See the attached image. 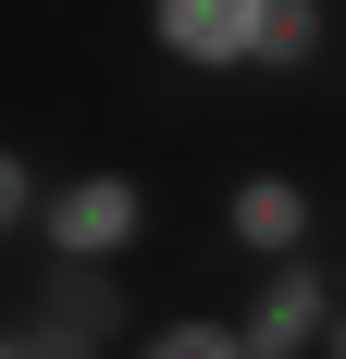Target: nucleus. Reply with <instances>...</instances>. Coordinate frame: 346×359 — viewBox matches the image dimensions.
I'll use <instances>...</instances> for the list:
<instances>
[{"label": "nucleus", "mask_w": 346, "mask_h": 359, "mask_svg": "<svg viewBox=\"0 0 346 359\" xmlns=\"http://www.w3.org/2000/svg\"><path fill=\"white\" fill-rule=\"evenodd\" d=\"M124 359H247V323L235 310H186V323H148Z\"/></svg>", "instance_id": "obj_6"}, {"label": "nucleus", "mask_w": 346, "mask_h": 359, "mask_svg": "<svg viewBox=\"0 0 346 359\" xmlns=\"http://www.w3.org/2000/svg\"><path fill=\"white\" fill-rule=\"evenodd\" d=\"M260 13L272 0H148V37L186 74H260Z\"/></svg>", "instance_id": "obj_3"}, {"label": "nucleus", "mask_w": 346, "mask_h": 359, "mask_svg": "<svg viewBox=\"0 0 346 359\" xmlns=\"http://www.w3.org/2000/svg\"><path fill=\"white\" fill-rule=\"evenodd\" d=\"M321 359H346V297H334V334H321Z\"/></svg>", "instance_id": "obj_8"}, {"label": "nucleus", "mask_w": 346, "mask_h": 359, "mask_svg": "<svg viewBox=\"0 0 346 359\" xmlns=\"http://www.w3.org/2000/svg\"><path fill=\"white\" fill-rule=\"evenodd\" d=\"M321 37H334V0H272L260 13V74H310Z\"/></svg>", "instance_id": "obj_5"}, {"label": "nucleus", "mask_w": 346, "mask_h": 359, "mask_svg": "<svg viewBox=\"0 0 346 359\" xmlns=\"http://www.w3.org/2000/svg\"><path fill=\"white\" fill-rule=\"evenodd\" d=\"M37 198H50V186H37V161H25V149H0V248H13V236H37Z\"/></svg>", "instance_id": "obj_7"}, {"label": "nucleus", "mask_w": 346, "mask_h": 359, "mask_svg": "<svg viewBox=\"0 0 346 359\" xmlns=\"http://www.w3.org/2000/svg\"><path fill=\"white\" fill-rule=\"evenodd\" d=\"M223 236H235L247 260H297L321 236V198L297 174H235V198H223Z\"/></svg>", "instance_id": "obj_4"}, {"label": "nucleus", "mask_w": 346, "mask_h": 359, "mask_svg": "<svg viewBox=\"0 0 346 359\" xmlns=\"http://www.w3.org/2000/svg\"><path fill=\"white\" fill-rule=\"evenodd\" d=\"M334 273H321V248H297V260H260V285H247V359H321V334H334Z\"/></svg>", "instance_id": "obj_2"}, {"label": "nucleus", "mask_w": 346, "mask_h": 359, "mask_svg": "<svg viewBox=\"0 0 346 359\" xmlns=\"http://www.w3.org/2000/svg\"><path fill=\"white\" fill-rule=\"evenodd\" d=\"M0 359H25V334H13V323H0Z\"/></svg>", "instance_id": "obj_9"}, {"label": "nucleus", "mask_w": 346, "mask_h": 359, "mask_svg": "<svg viewBox=\"0 0 346 359\" xmlns=\"http://www.w3.org/2000/svg\"><path fill=\"white\" fill-rule=\"evenodd\" d=\"M148 236V186L137 174H62L37 198V248L50 260H124Z\"/></svg>", "instance_id": "obj_1"}]
</instances>
